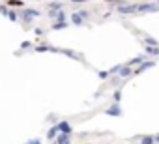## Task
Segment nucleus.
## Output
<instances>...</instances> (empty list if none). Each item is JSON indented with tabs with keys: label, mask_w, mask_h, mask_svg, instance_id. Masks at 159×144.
<instances>
[{
	"label": "nucleus",
	"mask_w": 159,
	"mask_h": 144,
	"mask_svg": "<svg viewBox=\"0 0 159 144\" xmlns=\"http://www.w3.org/2000/svg\"><path fill=\"white\" fill-rule=\"evenodd\" d=\"M41 15V11L39 10H36V8H23L21 10V13H19V19H23L26 25H30L34 19H38Z\"/></svg>",
	"instance_id": "obj_1"
},
{
	"label": "nucleus",
	"mask_w": 159,
	"mask_h": 144,
	"mask_svg": "<svg viewBox=\"0 0 159 144\" xmlns=\"http://www.w3.org/2000/svg\"><path fill=\"white\" fill-rule=\"evenodd\" d=\"M157 10H159L157 4H150V2H140V4H137V11H140V13H153V11H157Z\"/></svg>",
	"instance_id": "obj_2"
},
{
	"label": "nucleus",
	"mask_w": 159,
	"mask_h": 144,
	"mask_svg": "<svg viewBox=\"0 0 159 144\" xmlns=\"http://www.w3.org/2000/svg\"><path fill=\"white\" fill-rule=\"evenodd\" d=\"M118 13L122 15H129V13H137V4H120L118 8Z\"/></svg>",
	"instance_id": "obj_3"
},
{
	"label": "nucleus",
	"mask_w": 159,
	"mask_h": 144,
	"mask_svg": "<svg viewBox=\"0 0 159 144\" xmlns=\"http://www.w3.org/2000/svg\"><path fill=\"white\" fill-rule=\"evenodd\" d=\"M49 17L52 19V23H60V21H67L64 10H58V11H49Z\"/></svg>",
	"instance_id": "obj_4"
},
{
	"label": "nucleus",
	"mask_w": 159,
	"mask_h": 144,
	"mask_svg": "<svg viewBox=\"0 0 159 144\" xmlns=\"http://www.w3.org/2000/svg\"><path fill=\"white\" fill-rule=\"evenodd\" d=\"M105 114L107 116H114V118H120L124 112H122V109H120V105L116 103V105H112V107H109V109H105Z\"/></svg>",
	"instance_id": "obj_5"
},
{
	"label": "nucleus",
	"mask_w": 159,
	"mask_h": 144,
	"mask_svg": "<svg viewBox=\"0 0 159 144\" xmlns=\"http://www.w3.org/2000/svg\"><path fill=\"white\" fill-rule=\"evenodd\" d=\"M56 129H58V133H67V135H69L73 127H71V124H69V122L62 120V122H58V124H56Z\"/></svg>",
	"instance_id": "obj_6"
},
{
	"label": "nucleus",
	"mask_w": 159,
	"mask_h": 144,
	"mask_svg": "<svg viewBox=\"0 0 159 144\" xmlns=\"http://www.w3.org/2000/svg\"><path fill=\"white\" fill-rule=\"evenodd\" d=\"M34 51L36 52H58V47H52V45H36Z\"/></svg>",
	"instance_id": "obj_7"
},
{
	"label": "nucleus",
	"mask_w": 159,
	"mask_h": 144,
	"mask_svg": "<svg viewBox=\"0 0 159 144\" xmlns=\"http://www.w3.org/2000/svg\"><path fill=\"white\" fill-rule=\"evenodd\" d=\"M58 52H60V54H66V56H69V58H73V60H83V56L79 54V52L69 51V49H58Z\"/></svg>",
	"instance_id": "obj_8"
},
{
	"label": "nucleus",
	"mask_w": 159,
	"mask_h": 144,
	"mask_svg": "<svg viewBox=\"0 0 159 144\" xmlns=\"http://www.w3.org/2000/svg\"><path fill=\"white\" fill-rule=\"evenodd\" d=\"M153 65H155V62H153V60H142L137 71H139V73H142V71H146L148 67H153Z\"/></svg>",
	"instance_id": "obj_9"
},
{
	"label": "nucleus",
	"mask_w": 159,
	"mask_h": 144,
	"mask_svg": "<svg viewBox=\"0 0 159 144\" xmlns=\"http://www.w3.org/2000/svg\"><path fill=\"white\" fill-rule=\"evenodd\" d=\"M56 144H71V138L67 133H60L56 135Z\"/></svg>",
	"instance_id": "obj_10"
},
{
	"label": "nucleus",
	"mask_w": 159,
	"mask_h": 144,
	"mask_svg": "<svg viewBox=\"0 0 159 144\" xmlns=\"http://www.w3.org/2000/svg\"><path fill=\"white\" fill-rule=\"evenodd\" d=\"M118 79H124V77H129L131 75V67L129 65H120V69H118Z\"/></svg>",
	"instance_id": "obj_11"
},
{
	"label": "nucleus",
	"mask_w": 159,
	"mask_h": 144,
	"mask_svg": "<svg viewBox=\"0 0 159 144\" xmlns=\"http://www.w3.org/2000/svg\"><path fill=\"white\" fill-rule=\"evenodd\" d=\"M144 52L146 54H152V56H159V45H146Z\"/></svg>",
	"instance_id": "obj_12"
},
{
	"label": "nucleus",
	"mask_w": 159,
	"mask_h": 144,
	"mask_svg": "<svg viewBox=\"0 0 159 144\" xmlns=\"http://www.w3.org/2000/svg\"><path fill=\"white\" fill-rule=\"evenodd\" d=\"M6 6L8 8H25L23 0H6Z\"/></svg>",
	"instance_id": "obj_13"
},
{
	"label": "nucleus",
	"mask_w": 159,
	"mask_h": 144,
	"mask_svg": "<svg viewBox=\"0 0 159 144\" xmlns=\"http://www.w3.org/2000/svg\"><path fill=\"white\" fill-rule=\"evenodd\" d=\"M47 8H49V11H58V10H64V4L62 2H49Z\"/></svg>",
	"instance_id": "obj_14"
},
{
	"label": "nucleus",
	"mask_w": 159,
	"mask_h": 144,
	"mask_svg": "<svg viewBox=\"0 0 159 144\" xmlns=\"http://www.w3.org/2000/svg\"><path fill=\"white\" fill-rule=\"evenodd\" d=\"M6 17H8L11 23H17V21H19V13H17V11H13L11 8L8 10V15H6Z\"/></svg>",
	"instance_id": "obj_15"
},
{
	"label": "nucleus",
	"mask_w": 159,
	"mask_h": 144,
	"mask_svg": "<svg viewBox=\"0 0 159 144\" xmlns=\"http://www.w3.org/2000/svg\"><path fill=\"white\" fill-rule=\"evenodd\" d=\"M71 23H73L75 26H81V25H83V19H81V15H79L77 11H75V13L71 15Z\"/></svg>",
	"instance_id": "obj_16"
},
{
	"label": "nucleus",
	"mask_w": 159,
	"mask_h": 144,
	"mask_svg": "<svg viewBox=\"0 0 159 144\" xmlns=\"http://www.w3.org/2000/svg\"><path fill=\"white\" fill-rule=\"evenodd\" d=\"M67 28V21H60V23H52V30H64Z\"/></svg>",
	"instance_id": "obj_17"
},
{
	"label": "nucleus",
	"mask_w": 159,
	"mask_h": 144,
	"mask_svg": "<svg viewBox=\"0 0 159 144\" xmlns=\"http://www.w3.org/2000/svg\"><path fill=\"white\" fill-rule=\"evenodd\" d=\"M56 135H58V129H56V125H54V127H51V129L47 131V138H49V140H54V138H56Z\"/></svg>",
	"instance_id": "obj_18"
},
{
	"label": "nucleus",
	"mask_w": 159,
	"mask_h": 144,
	"mask_svg": "<svg viewBox=\"0 0 159 144\" xmlns=\"http://www.w3.org/2000/svg\"><path fill=\"white\" fill-rule=\"evenodd\" d=\"M142 60H144V56H135V58H131V60L127 62V65H129V67H131V65H137V64H140Z\"/></svg>",
	"instance_id": "obj_19"
},
{
	"label": "nucleus",
	"mask_w": 159,
	"mask_h": 144,
	"mask_svg": "<svg viewBox=\"0 0 159 144\" xmlns=\"http://www.w3.org/2000/svg\"><path fill=\"white\" fill-rule=\"evenodd\" d=\"M155 140H153V135H146V137H142L140 138V144H153Z\"/></svg>",
	"instance_id": "obj_20"
},
{
	"label": "nucleus",
	"mask_w": 159,
	"mask_h": 144,
	"mask_svg": "<svg viewBox=\"0 0 159 144\" xmlns=\"http://www.w3.org/2000/svg\"><path fill=\"white\" fill-rule=\"evenodd\" d=\"M79 15H81V19L84 21V19H90V11H86V10H81V11H77Z\"/></svg>",
	"instance_id": "obj_21"
},
{
	"label": "nucleus",
	"mask_w": 159,
	"mask_h": 144,
	"mask_svg": "<svg viewBox=\"0 0 159 144\" xmlns=\"http://www.w3.org/2000/svg\"><path fill=\"white\" fill-rule=\"evenodd\" d=\"M8 10H10V8H8L6 4H0V15H4V17H6V15H8Z\"/></svg>",
	"instance_id": "obj_22"
},
{
	"label": "nucleus",
	"mask_w": 159,
	"mask_h": 144,
	"mask_svg": "<svg viewBox=\"0 0 159 144\" xmlns=\"http://www.w3.org/2000/svg\"><path fill=\"white\" fill-rule=\"evenodd\" d=\"M144 43H146V45H157V41H155L153 38H144Z\"/></svg>",
	"instance_id": "obj_23"
},
{
	"label": "nucleus",
	"mask_w": 159,
	"mask_h": 144,
	"mask_svg": "<svg viewBox=\"0 0 159 144\" xmlns=\"http://www.w3.org/2000/svg\"><path fill=\"white\" fill-rule=\"evenodd\" d=\"M112 97H114V101H116V103H120V99H122V92H120V90H116Z\"/></svg>",
	"instance_id": "obj_24"
},
{
	"label": "nucleus",
	"mask_w": 159,
	"mask_h": 144,
	"mask_svg": "<svg viewBox=\"0 0 159 144\" xmlns=\"http://www.w3.org/2000/svg\"><path fill=\"white\" fill-rule=\"evenodd\" d=\"M98 75H99V79H109V75H111V73H109V71H99Z\"/></svg>",
	"instance_id": "obj_25"
},
{
	"label": "nucleus",
	"mask_w": 159,
	"mask_h": 144,
	"mask_svg": "<svg viewBox=\"0 0 159 144\" xmlns=\"http://www.w3.org/2000/svg\"><path fill=\"white\" fill-rule=\"evenodd\" d=\"M30 47H32L30 41H23V43H21V49H30Z\"/></svg>",
	"instance_id": "obj_26"
},
{
	"label": "nucleus",
	"mask_w": 159,
	"mask_h": 144,
	"mask_svg": "<svg viewBox=\"0 0 159 144\" xmlns=\"http://www.w3.org/2000/svg\"><path fill=\"white\" fill-rule=\"evenodd\" d=\"M34 34H36V36H43L45 32H43V28H34Z\"/></svg>",
	"instance_id": "obj_27"
},
{
	"label": "nucleus",
	"mask_w": 159,
	"mask_h": 144,
	"mask_svg": "<svg viewBox=\"0 0 159 144\" xmlns=\"http://www.w3.org/2000/svg\"><path fill=\"white\" fill-rule=\"evenodd\" d=\"M26 144H41V140H39V138H32V140L26 142Z\"/></svg>",
	"instance_id": "obj_28"
},
{
	"label": "nucleus",
	"mask_w": 159,
	"mask_h": 144,
	"mask_svg": "<svg viewBox=\"0 0 159 144\" xmlns=\"http://www.w3.org/2000/svg\"><path fill=\"white\" fill-rule=\"evenodd\" d=\"M71 2H75V4H84V2H88V0H71Z\"/></svg>",
	"instance_id": "obj_29"
},
{
	"label": "nucleus",
	"mask_w": 159,
	"mask_h": 144,
	"mask_svg": "<svg viewBox=\"0 0 159 144\" xmlns=\"http://www.w3.org/2000/svg\"><path fill=\"white\" fill-rule=\"evenodd\" d=\"M153 140H155V142H159V135H155V137H153Z\"/></svg>",
	"instance_id": "obj_30"
},
{
	"label": "nucleus",
	"mask_w": 159,
	"mask_h": 144,
	"mask_svg": "<svg viewBox=\"0 0 159 144\" xmlns=\"http://www.w3.org/2000/svg\"><path fill=\"white\" fill-rule=\"evenodd\" d=\"M0 2H6V0H0Z\"/></svg>",
	"instance_id": "obj_31"
},
{
	"label": "nucleus",
	"mask_w": 159,
	"mask_h": 144,
	"mask_svg": "<svg viewBox=\"0 0 159 144\" xmlns=\"http://www.w3.org/2000/svg\"><path fill=\"white\" fill-rule=\"evenodd\" d=\"M157 6H159V0H157Z\"/></svg>",
	"instance_id": "obj_32"
},
{
	"label": "nucleus",
	"mask_w": 159,
	"mask_h": 144,
	"mask_svg": "<svg viewBox=\"0 0 159 144\" xmlns=\"http://www.w3.org/2000/svg\"><path fill=\"white\" fill-rule=\"evenodd\" d=\"M32 2H36V0H32Z\"/></svg>",
	"instance_id": "obj_33"
},
{
	"label": "nucleus",
	"mask_w": 159,
	"mask_h": 144,
	"mask_svg": "<svg viewBox=\"0 0 159 144\" xmlns=\"http://www.w3.org/2000/svg\"><path fill=\"white\" fill-rule=\"evenodd\" d=\"M101 144H103V142H101Z\"/></svg>",
	"instance_id": "obj_34"
}]
</instances>
